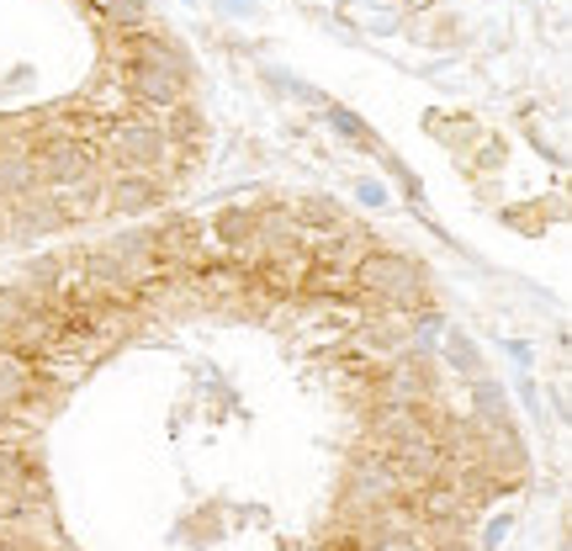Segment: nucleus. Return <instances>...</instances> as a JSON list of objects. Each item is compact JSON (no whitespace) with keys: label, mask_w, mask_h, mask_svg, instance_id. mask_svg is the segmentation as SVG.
Instances as JSON below:
<instances>
[{"label":"nucleus","mask_w":572,"mask_h":551,"mask_svg":"<svg viewBox=\"0 0 572 551\" xmlns=\"http://www.w3.org/2000/svg\"><path fill=\"white\" fill-rule=\"evenodd\" d=\"M397 5H403V11H408V16H414V11H429V5H435V0H397Z\"/></svg>","instance_id":"nucleus-19"},{"label":"nucleus","mask_w":572,"mask_h":551,"mask_svg":"<svg viewBox=\"0 0 572 551\" xmlns=\"http://www.w3.org/2000/svg\"><path fill=\"white\" fill-rule=\"evenodd\" d=\"M176 185L154 170H106V217H144L170 202Z\"/></svg>","instance_id":"nucleus-4"},{"label":"nucleus","mask_w":572,"mask_h":551,"mask_svg":"<svg viewBox=\"0 0 572 551\" xmlns=\"http://www.w3.org/2000/svg\"><path fill=\"white\" fill-rule=\"evenodd\" d=\"M356 196H361L366 207H382V202H388V185H382V181H361V185H356Z\"/></svg>","instance_id":"nucleus-18"},{"label":"nucleus","mask_w":572,"mask_h":551,"mask_svg":"<svg viewBox=\"0 0 572 551\" xmlns=\"http://www.w3.org/2000/svg\"><path fill=\"white\" fill-rule=\"evenodd\" d=\"M154 249H159V260H165L170 271H202L212 260H223V249L208 239V223L191 213L165 217V223L154 228Z\"/></svg>","instance_id":"nucleus-3"},{"label":"nucleus","mask_w":572,"mask_h":551,"mask_svg":"<svg viewBox=\"0 0 572 551\" xmlns=\"http://www.w3.org/2000/svg\"><path fill=\"white\" fill-rule=\"evenodd\" d=\"M48 196L59 202L64 228H75V223H96V217H106V170L96 165L91 176H75V181L48 185Z\"/></svg>","instance_id":"nucleus-7"},{"label":"nucleus","mask_w":572,"mask_h":551,"mask_svg":"<svg viewBox=\"0 0 572 551\" xmlns=\"http://www.w3.org/2000/svg\"><path fill=\"white\" fill-rule=\"evenodd\" d=\"M446 356H451L456 371H467V376H482V356H478V345H472V339L451 335V339H446Z\"/></svg>","instance_id":"nucleus-16"},{"label":"nucleus","mask_w":572,"mask_h":551,"mask_svg":"<svg viewBox=\"0 0 572 551\" xmlns=\"http://www.w3.org/2000/svg\"><path fill=\"white\" fill-rule=\"evenodd\" d=\"M96 170V144L91 138H75V133H48L43 149H37V176L43 185L75 181V176H91Z\"/></svg>","instance_id":"nucleus-5"},{"label":"nucleus","mask_w":572,"mask_h":551,"mask_svg":"<svg viewBox=\"0 0 572 551\" xmlns=\"http://www.w3.org/2000/svg\"><path fill=\"white\" fill-rule=\"evenodd\" d=\"M80 101H86V112H91L96 123H117V117H133V112H138V106H133V95L122 91V80L112 75V69H106V75H101V80H96Z\"/></svg>","instance_id":"nucleus-11"},{"label":"nucleus","mask_w":572,"mask_h":551,"mask_svg":"<svg viewBox=\"0 0 572 551\" xmlns=\"http://www.w3.org/2000/svg\"><path fill=\"white\" fill-rule=\"evenodd\" d=\"M48 234H64V213L59 202L48 196V185H32L11 202V245H27V239H48Z\"/></svg>","instance_id":"nucleus-8"},{"label":"nucleus","mask_w":572,"mask_h":551,"mask_svg":"<svg viewBox=\"0 0 572 551\" xmlns=\"http://www.w3.org/2000/svg\"><path fill=\"white\" fill-rule=\"evenodd\" d=\"M329 123L339 127V133H345V138H350V144H366V149H377V138H371V133H366V123H361V117H350V112H345V106H329Z\"/></svg>","instance_id":"nucleus-17"},{"label":"nucleus","mask_w":572,"mask_h":551,"mask_svg":"<svg viewBox=\"0 0 572 551\" xmlns=\"http://www.w3.org/2000/svg\"><path fill=\"white\" fill-rule=\"evenodd\" d=\"M101 32H138L149 27V0H112L106 11H101Z\"/></svg>","instance_id":"nucleus-15"},{"label":"nucleus","mask_w":572,"mask_h":551,"mask_svg":"<svg viewBox=\"0 0 572 551\" xmlns=\"http://www.w3.org/2000/svg\"><path fill=\"white\" fill-rule=\"evenodd\" d=\"M302 249V223L292 217L287 202H271V207H255V255L271 260V255H292Z\"/></svg>","instance_id":"nucleus-9"},{"label":"nucleus","mask_w":572,"mask_h":551,"mask_svg":"<svg viewBox=\"0 0 572 551\" xmlns=\"http://www.w3.org/2000/svg\"><path fill=\"white\" fill-rule=\"evenodd\" d=\"M287 207H292V217L302 223V234H329V228H345V223H350L345 202H339V196H324V191H302Z\"/></svg>","instance_id":"nucleus-10"},{"label":"nucleus","mask_w":572,"mask_h":551,"mask_svg":"<svg viewBox=\"0 0 572 551\" xmlns=\"http://www.w3.org/2000/svg\"><path fill=\"white\" fill-rule=\"evenodd\" d=\"M429 133L446 144V149L461 159V154H472V144L482 138V127L472 123V117H429Z\"/></svg>","instance_id":"nucleus-14"},{"label":"nucleus","mask_w":572,"mask_h":551,"mask_svg":"<svg viewBox=\"0 0 572 551\" xmlns=\"http://www.w3.org/2000/svg\"><path fill=\"white\" fill-rule=\"evenodd\" d=\"M86 5H91L96 16H101V11H106V5H112V0H86Z\"/></svg>","instance_id":"nucleus-20"},{"label":"nucleus","mask_w":572,"mask_h":551,"mask_svg":"<svg viewBox=\"0 0 572 551\" xmlns=\"http://www.w3.org/2000/svg\"><path fill=\"white\" fill-rule=\"evenodd\" d=\"M37 307H54V303H48V292H43V286H32L27 276H22V281H11V286H0V329H11V324L32 318Z\"/></svg>","instance_id":"nucleus-13"},{"label":"nucleus","mask_w":572,"mask_h":551,"mask_svg":"<svg viewBox=\"0 0 572 551\" xmlns=\"http://www.w3.org/2000/svg\"><path fill=\"white\" fill-rule=\"evenodd\" d=\"M159 127H165V138H170V144H191V149H202V144H208V117H202V106H197V101L165 106V112H159Z\"/></svg>","instance_id":"nucleus-12"},{"label":"nucleus","mask_w":572,"mask_h":551,"mask_svg":"<svg viewBox=\"0 0 572 551\" xmlns=\"http://www.w3.org/2000/svg\"><path fill=\"white\" fill-rule=\"evenodd\" d=\"M356 281V297L361 307H388V313H419V307H435V286H429V271H424L414 255L388 245H371L361 255V266L350 271Z\"/></svg>","instance_id":"nucleus-1"},{"label":"nucleus","mask_w":572,"mask_h":551,"mask_svg":"<svg viewBox=\"0 0 572 551\" xmlns=\"http://www.w3.org/2000/svg\"><path fill=\"white\" fill-rule=\"evenodd\" d=\"M122 80V91L133 95V106H181L197 91V69L186 59V48L165 54V59H138V64H117L112 69Z\"/></svg>","instance_id":"nucleus-2"},{"label":"nucleus","mask_w":572,"mask_h":551,"mask_svg":"<svg viewBox=\"0 0 572 551\" xmlns=\"http://www.w3.org/2000/svg\"><path fill=\"white\" fill-rule=\"evenodd\" d=\"M208 239L223 249V255L244 260L249 271L260 266V255H255V207H249V202H223V207L208 217Z\"/></svg>","instance_id":"nucleus-6"},{"label":"nucleus","mask_w":572,"mask_h":551,"mask_svg":"<svg viewBox=\"0 0 572 551\" xmlns=\"http://www.w3.org/2000/svg\"><path fill=\"white\" fill-rule=\"evenodd\" d=\"M0 350H5V329H0Z\"/></svg>","instance_id":"nucleus-21"}]
</instances>
